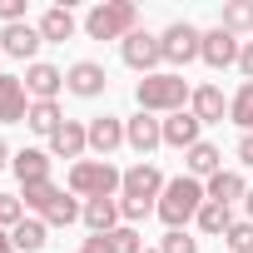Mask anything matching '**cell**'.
I'll return each mask as SVG.
<instances>
[{
    "label": "cell",
    "mask_w": 253,
    "mask_h": 253,
    "mask_svg": "<svg viewBox=\"0 0 253 253\" xmlns=\"http://www.w3.org/2000/svg\"><path fill=\"white\" fill-rule=\"evenodd\" d=\"M238 164H253V134L238 139Z\"/></svg>",
    "instance_id": "obj_35"
},
{
    "label": "cell",
    "mask_w": 253,
    "mask_h": 253,
    "mask_svg": "<svg viewBox=\"0 0 253 253\" xmlns=\"http://www.w3.org/2000/svg\"><path fill=\"white\" fill-rule=\"evenodd\" d=\"M10 238H15L20 253H40V248H45V223H40V218H20V223L10 228Z\"/></svg>",
    "instance_id": "obj_27"
},
{
    "label": "cell",
    "mask_w": 253,
    "mask_h": 253,
    "mask_svg": "<svg viewBox=\"0 0 253 253\" xmlns=\"http://www.w3.org/2000/svg\"><path fill=\"white\" fill-rule=\"evenodd\" d=\"M15 174H20V184H45L50 179V154L45 149H20L15 154Z\"/></svg>",
    "instance_id": "obj_22"
},
{
    "label": "cell",
    "mask_w": 253,
    "mask_h": 253,
    "mask_svg": "<svg viewBox=\"0 0 253 253\" xmlns=\"http://www.w3.org/2000/svg\"><path fill=\"white\" fill-rule=\"evenodd\" d=\"M70 35H75V15H70V5H55V10H45V15H40V40L65 45Z\"/></svg>",
    "instance_id": "obj_21"
},
{
    "label": "cell",
    "mask_w": 253,
    "mask_h": 253,
    "mask_svg": "<svg viewBox=\"0 0 253 253\" xmlns=\"http://www.w3.org/2000/svg\"><path fill=\"white\" fill-rule=\"evenodd\" d=\"M25 218V199H15V194H0V228H15Z\"/></svg>",
    "instance_id": "obj_31"
},
{
    "label": "cell",
    "mask_w": 253,
    "mask_h": 253,
    "mask_svg": "<svg viewBox=\"0 0 253 253\" xmlns=\"http://www.w3.org/2000/svg\"><path fill=\"white\" fill-rule=\"evenodd\" d=\"M80 218H84L94 233H109V228H114V218H119V204H114V199H89Z\"/></svg>",
    "instance_id": "obj_25"
},
{
    "label": "cell",
    "mask_w": 253,
    "mask_h": 253,
    "mask_svg": "<svg viewBox=\"0 0 253 253\" xmlns=\"http://www.w3.org/2000/svg\"><path fill=\"white\" fill-rule=\"evenodd\" d=\"M159 194H164V174L154 164H134L124 169V199H119V213L124 218H144L149 209H159Z\"/></svg>",
    "instance_id": "obj_1"
},
{
    "label": "cell",
    "mask_w": 253,
    "mask_h": 253,
    "mask_svg": "<svg viewBox=\"0 0 253 253\" xmlns=\"http://www.w3.org/2000/svg\"><path fill=\"white\" fill-rule=\"evenodd\" d=\"M20 15H25V0H0V20L5 25H20Z\"/></svg>",
    "instance_id": "obj_33"
},
{
    "label": "cell",
    "mask_w": 253,
    "mask_h": 253,
    "mask_svg": "<svg viewBox=\"0 0 253 253\" xmlns=\"http://www.w3.org/2000/svg\"><path fill=\"white\" fill-rule=\"evenodd\" d=\"M204 194H209V204H223V209H228L233 199H243V194H248V184H243V174L218 169V174L209 179V189H204Z\"/></svg>",
    "instance_id": "obj_20"
},
{
    "label": "cell",
    "mask_w": 253,
    "mask_h": 253,
    "mask_svg": "<svg viewBox=\"0 0 253 253\" xmlns=\"http://www.w3.org/2000/svg\"><path fill=\"white\" fill-rule=\"evenodd\" d=\"M25 124H30L35 134H55L65 119H60V104H55V99H35V104H30V114H25Z\"/></svg>",
    "instance_id": "obj_24"
},
{
    "label": "cell",
    "mask_w": 253,
    "mask_h": 253,
    "mask_svg": "<svg viewBox=\"0 0 253 253\" xmlns=\"http://www.w3.org/2000/svg\"><path fill=\"white\" fill-rule=\"evenodd\" d=\"M199 129H204V124L194 119V109H189V114L179 109V114L164 119V144H174V149H194V144H199Z\"/></svg>",
    "instance_id": "obj_16"
},
{
    "label": "cell",
    "mask_w": 253,
    "mask_h": 253,
    "mask_svg": "<svg viewBox=\"0 0 253 253\" xmlns=\"http://www.w3.org/2000/svg\"><path fill=\"white\" fill-rule=\"evenodd\" d=\"M25 209H35L45 223H60V228L84 213V209H80L75 199H65V189H55L50 179H45V184H25Z\"/></svg>",
    "instance_id": "obj_6"
},
{
    "label": "cell",
    "mask_w": 253,
    "mask_h": 253,
    "mask_svg": "<svg viewBox=\"0 0 253 253\" xmlns=\"http://www.w3.org/2000/svg\"><path fill=\"white\" fill-rule=\"evenodd\" d=\"M124 144H134L139 154L159 149V144H164V124H159V119H149V114L139 109V114H134L129 124H124Z\"/></svg>",
    "instance_id": "obj_12"
},
{
    "label": "cell",
    "mask_w": 253,
    "mask_h": 253,
    "mask_svg": "<svg viewBox=\"0 0 253 253\" xmlns=\"http://www.w3.org/2000/svg\"><path fill=\"white\" fill-rule=\"evenodd\" d=\"M139 25V5L134 0H104L84 15V35L89 40H129Z\"/></svg>",
    "instance_id": "obj_4"
},
{
    "label": "cell",
    "mask_w": 253,
    "mask_h": 253,
    "mask_svg": "<svg viewBox=\"0 0 253 253\" xmlns=\"http://www.w3.org/2000/svg\"><path fill=\"white\" fill-rule=\"evenodd\" d=\"M189 104H194V119H199V124H218V119H223V109H228L218 84H199Z\"/></svg>",
    "instance_id": "obj_19"
},
{
    "label": "cell",
    "mask_w": 253,
    "mask_h": 253,
    "mask_svg": "<svg viewBox=\"0 0 253 253\" xmlns=\"http://www.w3.org/2000/svg\"><path fill=\"white\" fill-rule=\"evenodd\" d=\"M209 204V194H204V184L199 179H189V174H179V179H169L164 184V194H159V218L169 223V228H184L189 218H199V209Z\"/></svg>",
    "instance_id": "obj_3"
},
{
    "label": "cell",
    "mask_w": 253,
    "mask_h": 253,
    "mask_svg": "<svg viewBox=\"0 0 253 253\" xmlns=\"http://www.w3.org/2000/svg\"><path fill=\"white\" fill-rule=\"evenodd\" d=\"M228 114H233V124H238L243 134H253V80L238 84V94L228 99Z\"/></svg>",
    "instance_id": "obj_26"
},
{
    "label": "cell",
    "mask_w": 253,
    "mask_h": 253,
    "mask_svg": "<svg viewBox=\"0 0 253 253\" xmlns=\"http://www.w3.org/2000/svg\"><path fill=\"white\" fill-rule=\"evenodd\" d=\"M65 89V70H55V65H45V60H35L30 70H25V94H35V99H55Z\"/></svg>",
    "instance_id": "obj_13"
},
{
    "label": "cell",
    "mask_w": 253,
    "mask_h": 253,
    "mask_svg": "<svg viewBox=\"0 0 253 253\" xmlns=\"http://www.w3.org/2000/svg\"><path fill=\"white\" fill-rule=\"evenodd\" d=\"M134 99H139L144 114H179L184 99H194V89H189L184 75H144L134 84Z\"/></svg>",
    "instance_id": "obj_2"
},
{
    "label": "cell",
    "mask_w": 253,
    "mask_h": 253,
    "mask_svg": "<svg viewBox=\"0 0 253 253\" xmlns=\"http://www.w3.org/2000/svg\"><path fill=\"white\" fill-rule=\"evenodd\" d=\"M199 228H204V233H228L233 218H228L223 204H204V209H199Z\"/></svg>",
    "instance_id": "obj_29"
},
{
    "label": "cell",
    "mask_w": 253,
    "mask_h": 253,
    "mask_svg": "<svg viewBox=\"0 0 253 253\" xmlns=\"http://www.w3.org/2000/svg\"><path fill=\"white\" fill-rule=\"evenodd\" d=\"M50 149H55L60 159H80V154L89 149V129H84V124H80V119H65V124H60V129L50 134Z\"/></svg>",
    "instance_id": "obj_15"
},
{
    "label": "cell",
    "mask_w": 253,
    "mask_h": 253,
    "mask_svg": "<svg viewBox=\"0 0 253 253\" xmlns=\"http://www.w3.org/2000/svg\"><path fill=\"white\" fill-rule=\"evenodd\" d=\"M248 213H253V194H248Z\"/></svg>",
    "instance_id": "obj_38"
},
{
    "label": "cell",
    "mask_w": 253,
    "mask_h": 253,
    "mask_svg": "<svg viewBox=\"0 0 253 253\" xmlns=\"http://www.w3.org/2000/svg\"><path fill=\"white\" fill-rule=\"evenodd\" d=\"M159 253H199V243H194V238H189L184 228H169V233H164V248H159Z\"/></svg>",
    "instance_id": "obj_32"
},
{
    "label": "cell",
    "mask_w": 253,
    "mask_h": 253,
    "mask_svg": "<svg viewBox=\"0 0 253 253\" xmlns=\"http://www.w3.org/2000/svg\"><path fill=\"white\" fill-rule=\"evenodd\" d=\"M45 40H40V25H5V30H0V50H5V55H15V60H30L35 50H40Z\"/></svg>",
    "instance_id": "obj_11"
},
{
    "label": "cell",
    "mask_w": 253,
    "mask_h": 253,
    "mask_svg": "<svg viewBox=\"0 0 253 253\" xmlns=\"http://www.w3.org/2000/svg\"><path fill=\"white\" fill-rule=\"evenodd\" d=\"M10 164V149H5V139H0V169H5Z\"/></svg>",
    "instance_id": "obj_37"
},
{
    "label": "cell",
    "mask_w": 253,
    "mask_h": 253,
    "mask_svg": "<svg viewBox=\"0 0 253 253\" xmlns=\"http://www.w3.org/2000/svg\"><path fill=\"white\" fill-rule=\"evenodd\" d=\"M144 253H149V248H144Z\"/></svg>",
    "instance_id": "obj_40"
},
{
    "label": "cell",
    "mask_w": 253,
    "mask_h": 253,
    "mask_svg": "<svg viewBox=\"0 0 253 253\" xmlns=\"http://www.w3.org/2000/svg\"><path fill=\"white\" fill-rule=\"evenodd\" d=\"M80 253H89V248H80Z\"/></svg>",
    "instance_id": "obj_39"
},
{
    "label": "cell",
    "mask_w": 253,
    "mask_h": 253,
    "mask_svg": "<svg viewBox=\"0 0 253 253\" xmlns=\"http://www.w3.org/2000/svg\"><path fill=\"white\" fill-rule=\"evenodd\" d=\"M0 253H15V238H10L5 228H0Z\"/></svg>",
    "instance_id": "obj_36"
},
{
    "label": "cell",
    "mask_w": 253,
    "mask_h": 253,
    "mask_svg": "<svg viewBox=\"0 0 253 253\" xmlns=\"http://www.w3.org/2000/svg\"><path fill=\"white\" fill-rule=\"evenodd\" d=\"M104 84H109V75H104V65H94V60H80V65H70V75H65V89L80 94V99H99Z\"/></svg>",
    "instance_id": "obj_9"
},
{
    "label": "cell",
    "mask_w": 253,
    "mask_h": 253,
    "mask_svg": "<svg viewBox=\"0 0 253 253\" xmlns=\"http://www.w3.org/2000/svg\"><path fill=\"white\" fill-rule=\"evenodd\" d=\"M159 50H164V60H169V65H189V60H199L204 35H199L189 20H174V25L159 35Z\"/></svg>",
    "instance_id": "obj_7"
},
{
    "label": "cell",
    "mask_w": 253,
    "mask_h": 253,
    "mask_svg": "<svg viewBox=\"0 0 253 253\" xmlns=\"http://www.w3.org/2000/svg\"><path fill=\"white\" fill-rule=\"evenodd\" d=\"M119 144H124V124H119L114 114H104V119H89V149H99V154L109 159Z\"/></svg>",
    "instance_id": "obj_18"
},
{
    "label": "cell",
    "mask_w": 253,
    "mask_h": 253,
    "mask_svg": "<svg viewBox=\"0 0 253 253\" xmlns=\"http://www.w3.org/2000/svg\"><path fill=\"white\" fill-rule=\"evenodd\" d=\"M238 70H243V80H253V40L238 50Z\"/></svg>",
    "instance_id": "obj_34"
},
{
    "label": "cell",
    "mask_w": 253,
    "mask_h": 253,
    "mask_svg": "<svg viewBox=\"0 0 253 253\" xmlns=\"http://www.w3.org/2000/svg\"><path fill=\"white\" fill-rule=\"evenodd\" d=\"M223 30L228 35L253 30V0H228V5H223Z\"/></svg>",
    "instance_id": "obj_28"
},
{
    "label": "cell",
    "mask_w": 253,
    "mask_h": 253,
    "mask_svg": "<svg viewBox=\"0 0 253 253\" xmlns=\"http://www.w3.org/2000/svg\"><path fill=\"white\" fill-rule=\"evenodd\" d=\"M218 169H223V154H218L213 144H204V139H199V144L189 149V179H213Z\"/></svg>",
    "instance_id": "obj_23"
},
{
    "label": "cell",
    "mask_w": 253,
    "mask_h": 253,
    "mask_svg": "<svg viewBox=\"0 0 253 253\" xmlns=\"http://www.w3.org/2000/svg\"><path fill=\"white\" fill-rule=\"evenodd\" d=\"M238 50H243V45H238V35H228V30L218 25V30H209V35H204L199 60H204V65H213V70H228V65H238Z\"/></svg>",
    "instance_id": "obj_10"
},
{
    "label": "cell",
    "mask_w": 253,
    "mask_h": 253,
    "mask_svg": "<svg viewBox=\"0 0 253 253\" xmlns=\"http://www.w3.org/2000/svg\"><path fill=\"white\" fill-rule=\"evenodd\" d=\"M114 189H124V174L109 164V159H80L70 169V194H84V199H109Z\"/></svg>",
    "instance_id": "obj_5"
},
{
    "label": "cell",
    "mask_w": 253,
    "mask_h": 253,
    "mask_svg": "<svg viewBox=\"0 0 253 253\" xmlns=\"http://www.w3.org/2000/svg\"><path fill=\"white\" fill-rule=\"evenodd\" d=\"M25 114H30V104H25V80L0 75V124H20Z\"/></svg>",
    "instance_id": "obj_14"
},
{
    "label": "cell",
    "mask_w": 253,
    "mask_h": 253,
    "mask_svg": "<svg viewBox=\"0 0 253 253\" xmlns=\"http://www.w3.org/2000/svg\"><path fill=\"white\" fill-rule=\"evenodd\" d=\"M119 55H124V65H129V70H139V75H154V65L164 60L159 40H154V35H144V30H134L129 40H124V45H119Z\"/></svg>",
    "instance_id": "obj_8"
},
{
    "label": "cell",
    "mask_w": 253,
    "mask_h": 253,
    "mask_svg": "<svg viewBox=\"0 0 253 253\" xmlns=\"http://www.w3.org/2000/svg\"><path fill=\"white\" fill-rule=\"evenodd\" d=\"M223 238H228V253H253V218L248 223H233Z\"/></svg>",
    "instance_id": "obj_30"
},
{
    "label": "cell",
    "mask_w": 253,
    "mask_h": 253,
    "mask_svg": "<svg viewBox=\"0 0 253 253\" xmlns=\"http://www.w3.org/2000/svg\"><path fill=\"white\" fill-rule=\"evenodd\" d=\"M84 248H89V253H144L134 228H109V233H94V238H84Z\"/></svg>",
    "instance_id": "obj_17"
}]
</instances>
